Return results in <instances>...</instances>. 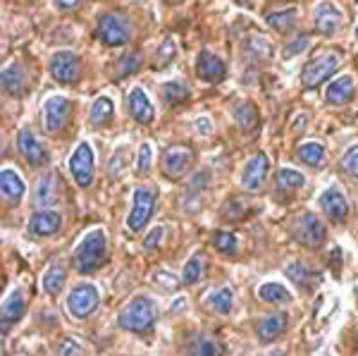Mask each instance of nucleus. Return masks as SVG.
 I'll use <instances>...</instances> for the list:
<instances>
[{
    "instance_id": "30",
    "label": "nucleus",
    "mask_w": 358,
    "mask_h": 356,
    "mask_svg": "<svg viewBox=\"0 0 358 356\" xmlns=\"http://www.w3.org/2000/svg\"><path fill=\"white\" fill-rule=\"evenodd\" d=\"M208 306H210L215 313L227 315L229 311H232V306H234L232 290H229V287H217V290H213L210 297H208Z\"/></svg>"
},
{
    "instance_id": "23",
    "label": "nucleus",
    "mask_w": 358,
    "mask_h": 356,
    "mask_svg": "<svg viewBox=\"0 0 358 356\" xmlns=\"http://www.w3.org/2000/svg\"><path fill=\"white\" fill-rule=\"evenodd\" d=\"M0 82H3V91L10 96H20L24 91V82H27V74L22 70V65H5L3 74H0Z\"/></svg>"
},
{
    "instance_id": "11",
    "label": "nucleus",
    "mask_w": 358,
    "mask_h": 356,
    "mask_svg": "<svg viewBox=\"0 0 358 356\" xmlns=\"http://www.w3.org/2000/svg\"><path fill=\"white\" fill-rule=\"evenodd\" d=\"M69 118V101L62 99V96H50L43 103V129L48 134H57L62 127H65Z\"/></svg>"
},
{
    "instance_id": "12",
    "label": "nucleus",
    "mask_w": 358,
    "mask_h": 356,
    "mask_svg": "<svg viewBox=\"0 0 358 356\" xmlns=\"http://www.w3.org/2000/svg\"><path fill=\"white\" fill-rule=\"evenodd\" d=\"M17 151H20V156L24 158L31 168H38V165L48 163V151H45L43 143L34 136L31 129H20V134H17Z\"/></svg>"
},
{
    "instance_id": "25",
    "label": "nucleus",
    "mask_w": 358,
    "mask_h": 356,
    "mask_svg": "<svg viewBox=\"0 0 358 356\" xmlns=\"http://www.w3.org/2000/svg\"><path fill=\"white\" fill-rule=\"evenodd\" d=\"M287 278H289L292 283H296V287H301L303 292H310L320 285L317 273H313L310 268H306L303 263H289V266H287Z\"/></svg>"
},
{
    "instance_id": "9",
    "label": "nucleus",
    "mask_w": 358,
    "mask_h": 356,
    "mask_svg": "<svg viewBox=\"0 0 358 356\" xmlns=\"http://www.w3.org/2000/svg\"><path fill=\"white\" fill-rule=\"evenodd\" d=\"M98 301H101V297H98V290L94 285H79L69 294L67 308L74 318H89L98 308Z\"/></svg>"
},
{
    "instance_id": "46",
    "label": "nucleus",
    "mask_w": 358,
    "mask_h": 356,
    "mask_svg": "<svg viewBox=\"0 0 358 356\" xmlns=\"http://www.w3.org/2000/svg\"><path fill=\"white\" fill-rule=\"evenodd\" d=\"M244 206H236V199H232L227 204V208H224V215H227V220H239L241 215H244Z\"/></svg>"
},
{
    "instance_id": "19",
    "label": "nucleus",
    "mask_w": 358,
    "mask_h": 356,
    "mask_svg": "<svg viewBox=\"0 0 358 356\" xmlns=\"http://www.w3.org/2000/svg\"><path fill=\"white\" fill-rule=\"evenodd\" d=\"M320 206L325 211V215L334 222H344L349 218V204H346L344 194L339 189H327L325 194L320 197Z\"/></svg>"
},
{
    "instance_id": "34",
    "label": "nucleus",
    "mask_w": 358,
    "mask_h": 356,
    "mask_svg": "<svg viewBox=\"0 0 358 356\" xmlns=\"http://www.w3.org/2000/svg\"><path fill=\"white\" fill-rule=\"evenodd\" d=\"M258 297H261V301L265 304H287L292 299L289 290L277 283H265L261 285V290H258Z\"/></svg>"
},
{
    "instance_id": "14",
    "label": "nucleus",
    "mask_w": 358,
    "mask_h": 356,
    "mask_svg": "<svg viewBox=\"0 0 358 356\" xmlns=\"http://www.w3.org/2000/svg\"><path fill=\"white\" fill-rule=\"evenodd\" d=\"M268 170H270V163L265 153L253 156L244 165V170H241V187H244L246 192H258V189L263 187L265 177H268Z\"/></svg>"
},
{
    "instance_id": "22",
    "label": "nucleus",
    "mask_w": 358,
    "mask_h": 356,
    "mask_svg": "<svg viewBox=\"0 0 358 356\" xmlns=\"http://www.w3.org/2000/svg\"><path fill=\"white\" fill-rule=\"evenodd\" d=\"M356 96V86H354V79L351 77H339L327 86V94L325 99L330 106H346L351 99Z\"/></svg>"
},
{
    "instance_id": "44",
    "label": "nucleus",
    "mask_w": 358,
    "mask_h": 356,
    "mask_svg": "<svg viewBox=\"0 0 358 356\" xmlns=\"http://www.w3.org/2000/svg\"><path fill=\"white\" fill-rule=\"evenodd\" d=\"M163 237H165V229L163 227H155L148 232V237L143 239V249H158L160 242H163Z\"/></svg>"
},
{
    "instance_id": "8",
    "label": "nucleus",
    "mask_w": 358,
    "mask_h": 356,
    "mask_svg": "<svg viewBox=\"0 0 358 356\" xmlns=\"http://www.w3.org/2000/svg\"><path fill=\"white\" fill-rule=\"evenodd\" d=\"M50 74L60 84H77L79 77H82V62L69 50H57L50 57Z\"/></svg>"
},
{
    "instance_id": "48",
    "label": "nucleus",
    "mask_w": 358,
    "mask_h": 356,
    "mask_svg": "<svg viewBox=\"0 0 358 356\" xmlns=\"http://www.w3.org/2000/svg\"><path fill=\"white\" fill-rule=\"evenodd\" d=\"M236 3H251V0H236Z\"/></svg>"
},
{
    "instance_id": "40",
    "label": "nucleus",
    "mask_w": 358,
    "mask_h": 356,
    "mask_svg": "<svg viewBox=\"0 0 358 356\" xmlns=\"http://www.w3.org/2000/svg\"><path fill=\"white\" fill-rule=\"evenodd\" d=\"M248 48H251L253 55H258V57H270V53H273L270 41L265 36H251L248 38Z\"/></svg>"
},
{
    "instance_id": "7",
    "label": "nucleus",
    "mask_w": 358,
    "mask_h": 356,
    "mask_svg": "<svg viewBox=\"0 0 358 356\" xmlns=\"http://www.w3.org/2000/svg\"><path fill=\"white\" fill-rule=\"evenodd\" d=\"M155 208V192L153 189H134V206H131V213L127 218V227L131 232H141L146 227V222L151 220Z\"/></svg>"
},
{
    "instance_id": "43",
    "label": "nucleus",
    "mask_w": 358,
    "mask_h": 356,
    "mask_svg": "<svg viewBox=\"0 0 358 356\" xmlns=\"http://www.w3.org/2000/svg\"><path fill=\"white\" fill-rule=\"evenodd\" d=\"M151 156H153L151 146H148V143H143V146L138 148V163H136L138 172H148V170H151Z\"/></svg>"
},
{
    "instance_id": "6",
    "label": "nucleus",
    "mask_w": 358,
    "mask_h": 356,
    "mask_svg": "<svg viewBox=\"0 0 358 356\" xmlns=\"http://www.w3.org/2000/svg\"><path fill=\"white\" fill-rule=\"evenodd\" d=\"M294 237H296L299 244H303L306 249H317V246L325 244L327 239V227L322 225L320 218L306 213L296 220L294 225Z\"/></svg>"
},
{
    "instance_id": "20",
    "label": "nucleus",
    "mask_w": 358,
    "mask_h": 356,
    "mask_svg": "<svg viewBox=\"0 0 358 356\" xmlns=\"http://www.w3.org/2000/svg\"><path fill=\"white\" fill-rule=\"evenodd\" d=\"M24 311H27L24 297H22L20 290H15L3 304V315H0V330H3V335H8V330L24 315Z\"/></svg>"
},
{
    "instance_id": "41",
    "label": "nucleus",
    "mask_w": 358,
    "mask_h": 356,
    "mask_svg": "<svg viewBox=\"0 0 358 356\" xmlns=\"http://www.w3.org/2000/svg\"><path fill=\"white\" fill-rule=\"evenodd\" d=\"M342 168H344L346 175L358 177V146L349 148V151L344 153V158H342Z\"/></svg>"
},
{
    "instance_id": "49",
    "label": "nucleus",
    "mask_w": 358,
    "mask_h": 356,
    "mask_svg": "<svg viewBox=\"0 0 358 356\" xmlns=\"http://www.w3.org/2000/svg\"><path fill=\"white\" fill-rule=\"evenodd\" d=\"M356 36H358V27H356Z\"/></svg>"
},
{
    "instance_id": "36",
    "label": "nucleus",
    "mask_w": 358,
    "mask_h": 356,
    "mask_svg": "<svg viewBox=\"0 0 358 356\" xmlns=\"http://www.w3.org/2000/svg\"><path fill=\"white\" fill-rule=\"evenodd\" d=\"M203 271H206V258H203V254H194L187 261L184 271H182V283L184 285H196L201 278H203Z\"/></svg>"
},
{
    "instance_id": "33",
    "label": "nucleus",
    "mask_w": 358,
    "mask_h": 356,
    "mask_svg": "<svg viewBox=\"0 0 358 356\" xmlns=\"http://www.w3.org/2000/svg\"><path fill=\"white\" fill-rule=\"evenodd\" d=\"M62 285H65V268L60 266V263H53V266L45 271L43 275V290L45 294L55 297L62 292Z\"/></svg>"
},
{
    "instance_id": "16",
    "label": "nucleus",
    "mask_w": 358,
    "mask_h": 356,
    "mask_svg": "<svg viewBox=\"0 0 358 356\" xmlns=\"http://www.w3.org/2000/svg\"><path fill=\"white\" fill-rule=\"evenodd\" d=\"M313 22H315L317 31L325 34V36H332L339 29V24H342V10L334 3H330V0H322V3L315 5Z\"/></svg>"
},
{
    "instance_id": "3",
    "label": "nucleus",
    "mask_w": 358,
    "mask_h": 356,
    "mask_svg": "<svg viewBox=\"0 0 358 356\" xmlns=\"http://www.w3.org/2000/svg\"><path fill=\"white\" fill-rule=\"evenodd\" d=\"M339 65H342L339 50H320V53H315V57H310L303 65L301 84L306 89H315V86H320L322 82H327Z\"/></svg>"
},
{
    "instance_id": "31",
    "label": "nucleus",
    "mask_w": 358,
    "mask_h": 356,
    "mask_svg": "<svg viewBox=\"0 0 358 356\" xmlns=\"http://www.w3.org/2000/svg\"><path fill=\"white\" fill-rule=\"evenodd\" d=\"M34 201H36V206L41 211H48V206H53L57 201V194H55V182L50 175H43L41 180H38L36 185V194H34Z\"/></svg>"
},
{
    "instance_id": "17",
    "label": "nucleus",
    "mask_w": 358,
    "mask_h": 356,
    "mask_svg": "<svg viewBox=\"0 0 358 356\" xmlns=\"http://www.w3.org/2000/svg\"><path fill=\"white\" fill-rule=\"evenodd\" d=\"M127 103H129L131 118H134L138 124H151L155 120V108H153V103L148 101V96L143 94V89L134 86V89L129 91V96H127Z\"/></svg>"
},
{
    "instance_id": "39",
    "label": "nucleus",
    "mask_w": 358,
    "mask_h": 356,
    "mask_svg": "<svg viewBox=\"0 0 358 356\" xmlns=\"http://www.w3.org/2000/svg\"><path fill=\"white\" fill-rule=\"evenodd\" d=\"M177 53V45L172 38H165V43H160V48H158V53H155V67H165L167 62L175 57Z\"/></svg>"
},
{
    "instance_id": "45",
    "label": "nucleus",
    "mask_w": 358,
    "mask_h": 356,
    "mask_svg": "<svg viewBox=\"0 0 358 356\" xmlns=\"http://www.w3.org/2000/svg\"><path fill=\"white\" fill-rule=\"evenodd\" d=\"M308 43H310V38H308V36H299V38H294V41L289 43V48L285 50V55H287V57H294V55L303 53V50L308 48Z\"/></svg>"
},
{
    "instance_id": "38",
    "label": "nucleus",
    "mask_w": 358,
    "mask_h": 356,
    "mask_svg": "<svg viewBox=\"0 0 358 356\" xmlns=\"http://www.w3.org/2000/svg\"><path fill=\"white\" fill-rule=\"evenodd\" d=\"M213 244H215V249L220 251V254H227V256H232L236 251V237L232 232H215Z\"/></svg>"
},
{
    "instance_id": "2",
    "label": "nucleus",
    "mask_w": 358,
    "mask_h": 356,
    "mask_svg": "<svg viewBox=\"0 0 358 356\" xmlns=\"http://www.w3.org/2000/svg\"><path fill=\"white\" fill-rule=\"evenodd\" d=\"M106 234L101 229H94L91 234H86V239L79 244L77 254H74V261H77V271L82 275H91L96 273L98 268L106 263Z\"/></svg>"
},
{
    "instance_id": "47",
    "label": "nucleus",
    "mask_w": 358,
    "mask_h": 356,
    "mask_svg": "<svg viewBox=\"0 0 358 356\" xmlns=\"http://www.w3.org/2000/svg\"><path fill=\"white\" fill-rule=\"evenodd\" d=\"M55 5L65 13H74V10L82 8V0H55Z\"/></svg>"
},
{
    "instance_id": "5",
    "label": "nucleus",
    "mask_w": 358,
    "mask_h": 356,
    "mask_svg": "<svg viewBox=\"0 0 358 356\" xmlns=\"http://www.w3.org/2000/svg\"><path fill=\"white\" fill-rule=\"evenodd\" d=\"M69 172H72L74 182H77L79 187L94 185V175H96L94 148H91L86 141H82L77 148H74L72 158H69Z\"/></svg>"
},
{
    "instance_id": "18",
    "label": "nucleus",
    "mask_w": 358,
    "mask_h": 356,
    "mask_svg": "<svg viewBox=\"0 0 358 356\" xmlns=\"http://www.w3.org/2000/svg\"><path fill=\"white\" fill-rule=\"evenodd\" d=\"M287 325H289V315L287 313H282V311L270 313V315H265V318H261V323H258V328H256V335L263 344H268L277 340L282 332H287Z\"/></svg>"
},
{
    "instance_id": "26",
    "label": "nucleus",
    "mask_w": 358,
    "mask_h": 356,
    "mask_svg": "<svg viewBox=\"0 0 358 356\" xmlns=\"http://www.w3.org/2000/svg\"><path fill=\"white\" fill-rule=\"evenodd\" d=\"M234 122H236V127H239L241 131H251V129L258 127V122H261V115H258L253 103L244 101V103H239V106H236Z\"/></svg>"
},
{
    "instance_id": "21",
    "label": "nucleus",
    "mask_w": 358,
    "mask_h": 356,
    "mask_svg": "<svg viewBox=\"0 0 358 356\" xmlns=\"http://www.w3.org/2000/svg\"><path fill=\"white\" fill-rule=\"evenodd\" d=\"M24 192H27L24 182L20 180V175H17L15 170L5 168L0 172V194H3L5 204L17 206L22 201V197H24Z\"/></svg>"
},
{
    "instance_id": "24",
    "label": "nucleus",
    "mask_w": 358,
    "mask_h": 356,
    "mask_svg": "<svg viewBox=\"0 0 358 356\" xmlns=\"http://www.w3.org/2000/svg\"><path fill=\"white\" fill-rule=\"evenodd\" d=\"M187 354L189 356H220L222 347H220V342H217L215 337L201 332V335H194L192 340H189Z\"/></svg>"
},
{
    "instance_id": "35",
    "label": "nucleus",
    "mask_w": 358,
    "mask_h": 356,
    "mask_svg": "<svg viewBox=\"0 0 358 356\" xmlns=\"http://www.w3.org/2000/svg\"><path fill=\"white\" fill-rule=\"evenodd\" d=\"M268 27H273L275 31H289L296 22V8H285V10H277V13H270L265 17Z\"/></svg>"
},
{
    "instance_id": "10",
    "label": "nucleus",
    "mask_w": 358,
    "mask_h": 356,
    "mask_svg": "<svg viewBox=\"0 0 358 356\" xmlns=\"http://www.w3.org/2000/svg\"><path fill=\"white\" fill-rule=\"evenodd\" d=\"M194 165V151L189 146H170L163 153V172L170 180H182Z\"/></svg>"
},
{
    "instance_id": "4",
    "label": "nucleus",
    "mask_w": 358,
    "mask_h": 356,
    "mask_svg": "<svg viewBox=\"0 0 358 356\" xmlns=\"http://www.w3.org/2000/svg\"><path fill=\"white\" fill-rule=\"evenodd\" d=\"M98 38H101L106 45L110 48H117V45H127L131 38V27L129 20L120 13H108L98 20Z\"/></svg>"
},
{
    "instance_id": "32",
    "label": "nucleus",
    "mask_w": 358,
    "mask_h": 356,
    "mask_svg": "<svg viewBox=\"0 0 358 356\" xmlns=\"http://www.w3.org/2000/svg\"><path fill=\"white\" fill-rule=\"evenodd\" d=\"M296 156L301 163L310 165V168H320V165L325 163V148L315 141H308V143H301V146H299Z\"/></svg>"
},
{
    "instance_id": "42",
    "label": "nucleus",
    "mask_w": 358,
    "mask_h": 356,
    "mask_svg": "<svg viewBox=\"0 0 358 356\" xmlns=\"http://www.w3.org/2000/svg\"><path fill=\"white\" fill-rule=\"evenodd\" d=\"M82 344L77 340H72V337H67V340L60 342V347H57V356H82Z\"/></svg>"
},
{
    "instance_id": "28",
    "label": "nucleus",
    "mask_w": 358,
    "mask_h": 356,
    "mask_svg": "<svg viewBox=\"0 0 358 356\" xmlns=\"http://www.w3.org/2000/svg\"><path fill=\"white\" fill-rule=\"evenodd\" d=\"M303 182L306 180H303L301 172L289 170V168H282L280 172H277V177H275V189L280 194H292V192H296V189H301Z\"/></svg>"
},
{
    "instance_id": "29",
    "label": "nucleus",
    "mask_w": 358,
    "mask_h": 356,
    "mask_svg": "<svg viewBox=\"0 0 358 356\" xmlns=\"http://www.w3.org/2000/svg\"><path fill=\"white\" fill-rule=\"evenodd\" d=\"M113 118H115L113 99H108V96L96 99V103L91 106V124H94V127H103V124H108Z\"/></svg>"
},
{
    "instance_id": "1",
    "label": "nucleus",
    "mask_w": 358,
    "mask_h": 356,
    "mask_svg": "<svg viewBox=\"0 0 358 356\" xmlns=\"http://www.w3.org/2000/svg\"><path fill=\"white\" fill-rule=\"evenodd\" d=\"M158 320V306L148 297L131 299L117 315V325L127 332H148Z\"/></svg>"
},
{
    "instance_id": "15",
    "label": "nucleus",
    "mask_w": 358,
    "mask_h": 356,
    "mask_svg": "<svg viewBox=\"0 0 358 356\" xmlns=\"http://www.w3.org/2000/svg\"><path fill=\"white\" fill-rule=\"evenodd\" d=\"M60 225H62L60 213H55V211H38V213H34L31 220H29L27 234L31 239L50 237V234H55L57 229H60Z\"/></svg>"
},
{
    "instance_id": "27",
    "label": "nucleus",
    "mask_w": 358,
    "mask_h": 356,
    "mask_svg": "<svg viewBox=\"0 0 358 356\" xmlns=\"http://www.w3.org/2000/svg\"><path fill=\"white\" fill-rule=\"evenodd\" d=\"M192 96V91H189L187 82H165L160 86V99H163L167 106H179V103H184Z\"/></svg>"
},
{
    "instance_id": "13",
    "label": "nucleus",
    "mask_w": 358,
    "mask_h": 356,
    "mask_svg": "<svg viewBox=\"0 0 358 356\" xmlns=\"http://www.w3.org/2000/svg\"><path fill=\"white\" fill-rule=\"evenodd\" d=\"M196 74L208 84H217L227 77V65H224L222 57L208 53V50H201L199 57H196Z\"/></svg>"
},
{
    "instance_id": "37",
    "label": "nucleus",
    "mask_w": 358,
    "mask_h": 356,
    "mask_svg": "<svg viewBox=\"0 0 358 356\" xmlns=\"http://www.w3.org/2000/svg\"><path fill=\"white\" fill-rule=\"evenodd\" d=\"M141 65H143L141 53H127L117 65V77H129V74L141 70Z\"/></svg>"
}]
</instances>
